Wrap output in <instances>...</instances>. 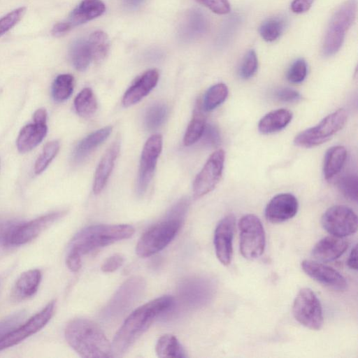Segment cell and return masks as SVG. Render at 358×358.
I'll list each match as a JSON object with an SVG mask.
<instances>
[{
    "label": "cell",
    "mask_w": 358,
    "mask_h": 358,
    "mask_svg": "<svg viewBox=\"0 0 358 358\" xmlns=\"http://www.w3.org/2000/svg\"><path fill=\"white\" fill-rule=\"evenodd\" d=\"M174 299L166 295L153 299L134 310L115 334L112 349L114 356L124 354L147 331L155 320L173 306Z\"/></svg>",
    "instance_id": "1"
},
{
    "label": "cell",
    "mask_w": 358,
    "mask_h": 358,
    "mask_svg": "<svg viewBox=\"0 0 358 358\" xmlns=\"http://www.w3.org/2000/svg\"><path fill=\"white\" fill-rule=\"evenodd\" d=\"M65 338L69 345L85 358L114 357L110 343L101 328L85 318H76L66 325Z\"/></svg>",
    "instance_id": "2"
},
{
    "label": "cell",
    "mask_w": 358,
    "mask_h": 358,
    "mask_svg": "<svg viewBox=\"0 0 358 358\" xmlns=\"http://www.w3.org/2000/svg\"><path fill=\"white\" fill-rule=\"evenodd\" d=\"M187 207V204L180 201L173 208L168 218L148 229L136 245V254L141 257H148L166 248L178 234Z\"/></svg>",
    "instance_id": "3"
},
{
    "label": "cell",
    "mask_w": 358,
    "mask_h": 358,
    "mask_svg": "<svg viewBox=\"0 0 358 358\" xmlns=\"http://www.w3.org/2000/svg\"><path fill=\"white\" fill-rule=\"evenodd\" d=\"M135 232L129 224H96L90 226L78 232L72 239L69 251L81 256L97 248L127 239Z\"/></svg>",
    "instance_id": "4"
},
{
    "label": "cell",
    "mask_w": 358,
    "mask_h": 358,
    "mask_svg": "<svg viewBox=\"0 0 358 358\" xmlns=\"http://www.w3.org/2000/svg\"><path fill=\"white\" fill-rule=\"evenodd\" d=\"M357 8L356 0H348L335 11L330 20L322 45L324 56H332L339 50L348 30L355 20Z\"/></svg>",
    "instance_id": "5"
},
{
    "label": "cell",
    "mask_w": 358,
    "mask_h": 358,
    "mask_svg": "<svg viewBox=\"0 0 358 358\" xmlns=\"http://www.w3.org/2000/svg\"><path fill=\"white\" fill-rule=\"evenodd\" d=\"M347 117L346 111L343 108H339L326 116L315 127L300 132L295 136L294 143L306 148L320 145L343 129Z\"/></svg>",
    "instance_id": "6"
},
{
    "label": "cell",
    "mask_w": 358,
    "mask_h": 358,
    "mask_svg": "<svg viewBox=\"0 0 358 358\" xmlns=\"http://www.w3.org/2000/svg\"><path fill=\"white\" fill-rule=\"evenodd\" d=\"M240 251L247 259H255L264 252L266 236L259 218L253 214H247L239 220Z\"/></svg>",
    "instance_id": "7"
},
{
    "label": "cell",
    "mask_w": 358,
    "mask_h": 358,
    "mask_svg": "<svg viewBox=\"0 0 358 358\" xmlns=\"http://www.w3.org/2000/svg\"><path fill=\"white\" fill-rule=\"evenodd\" d=\"M292 313L303 326L319 330L323 324L322 308L320 300L310 288H302L296 296Z\"/></svg>",
    "instance_id": "8"
},
{
    "label": "cell",
    "mask_w": 358,
    "mask_h": 358,
    "mask_svg": "<svg viewBox=\"0 0 358 358\" xmlns=\"http://www.w3.org/2000/svg\"><path fill=\"white\" fill-rule=\"evenodd\" d=\"M322 227L331 235L343 238L357 230V217L349 207L336 205L329 208L321 219Z\"/></svg>",
    "instance_id": "9"
},
{
    "label": "cell",
    "mask_w": 358,
    "mask_h": 358,
    "mask_svg": "<svg viewBox=\"0 0 358 358\" xmlns=\"http://www.w3.org/2000/svg\"><path fill=\"white\" fill-rule=\"evenodd\" d=\"M225 160V152L219 149L208 159L193 182L194 198H200L210 192L221 179Z\"/></svg>",
    "instance_id": "10"
},
{
    "label": "cell",
    "mask_w": 358,
    "mask_h": 358,
    "mask_svg": "<svg viewBox=\"0 0 358 358\" xmlns=\"http://www.w3.org/2000/svg\"><path fill=\"white\" fill-rule=\"evenodd\" d=\"M55 301H50L27 322L18 326L0 340V351L15 345L40 331L52 318L55 310Z\"/></svg>",
    "instance_id": "11"
},
{
    "label": "cell",
    "mask_w": 358,
    "mask_h": 358,
    "mask_svg": "<svg viewBox=\"0 0 358 358\" xmlns=\"http://www.w3.org/2000/svg\"><path fill=\"white\" fill-rule=\"evenodd\" d=\"M162 148V137L160 134L151 136L145 142L141 157L137 181V192L143 194L151 181L157 159Z\"/></svg>",
    "instance_id": "12"
},
{
    "label": "cell",
    "mask_w": 358,
    "mask_h": 358,
    "mask_svg": "<svg viewBox=\"0 0 358 358\" xmlns=\"http://www.w3.org/2000/svg\"><path fill=\"white\" fill-rule=\"evenodd\" d=\"M64 213L54 212L26 223H17L10 234L7 245H20L32 241Z\"/></svg>",
    "instance_id": "13"
},
{
    "label": "cell",
    "mask_w": 358,
    "mask_h": 358,
    "mask_svg": "<svg viewBox=\"0 0 358 358\" xmlns=\"http://www.w3.org/2000/svg\"><path fill=\"white\" fill-rule=\"evenodd\" d=\"M235 224L234 215L229 214L219 222L215 230L214 246L216 256L224 266L229 265L232 259Z\"/></svg>",
    "instance_id": "14"
},
{
    "label": "cell",
    "mask_w": 358,
    "mask_h": 358,
    "mask_svg": "<svg viewBox=\"0 0 358 358\" xmlns=\"http://www.w3.org/2000/svg\"><path fill=\"white\" fill-rule=\"evenodd\" d=\"M301 266L304 273L320 284L338 292L347 289L345 278L334 268L310 259L303 260Z\"/></svg>",
    "instance_id": "15"
},
{
    "label": "cell",
    "mask_w": 358,
    "mask_h": 358,
    "mask_svg": "<svg viewBox=\"0 0 358 358\" xmlns=\"http://www.w3.org/2000/svg\"><path fill=\"white\" fill-rule=\"evenodd\" d=\"M298 208L297 199L293 194H279L268 203L265 209V217L271 223H281L292 218L296 214Z\"/></svg>",
    "instance_id": "16"
},
{
    "label": "cell",
    "mask_w": 358,
    "mask_h": 358,
    "mask_svg": "<svg viewBox=\"0 0 358 358\" xmlns=\"http://www.w3.org/2000/svg\"><path fill=\"white\" fill-rule=\"evenodd\" d=\"M158 80L159 73L156 69H150L143 73L124 93L123 105L128 107L140 101L156 86Z\"/></svg>",
    "instance_id": "17"
},
{
    "label": "cell",
    "mask_w": 358,
    "mask_h": 358,
    "mask_svg": "<svg viewBox=\"0 0 358 358\" xmlns=\"http://www.w3.org/2000/svg\"><path fill=\"white\" fill-rule=\"evenodd\" d=\"M348 248L347 242L341 237L328 236L320 240L312 250V256L317 261L329 262L338 259Z\"/></svg>",
    "instance_id": "18"
},
{
    "label": "cell",
    "mask_w": 358,
    "mask_h": 358,
    "mask_svg": "<svg viewBox=\"0 0 358 358\" xmlns=\"http://www.w3.org/2000/svg\"><path fill=\"white\" fill-rule=\"evenodd\" d=\"M120 152V143L113 142L101 159L94 175L93 191L99 194L106 186Z\"/></svg>",
    "instance_id": "19"
},
{
    "label": "cell",
    "mask_w": 358,
    "mask_h": 358,
    "mask_svg": "<svg viewBox=\"0 0 358 358\" xmlns=\"http://www.w3.org/2000/svg\"><path fill=\"white\" fill-rule=\"evenodd\" d=\"M105 10V4L101 0H83L66 22L72 29L101 15Z\"/></svg>",
    "instance_id": "20"
},
{
    "label": "cell",
    "mask_w": 358,
    "mask_h": 358,
    "mask_svg": "<svg viewBox=\"0 0 358 358\" xmlns=\"http://www.w3.org/2000/svg\"><path fill=\"white\" fill-rule=\"evenodd\" d=\"M41 280V273L38 269H31L23 273L12 289V299L20 301L32 296L36 292Z\"/></svg>",
    "instance_id": "21"
},
{
    "label": "cell",
    "mask_w": 358,
    "mask_h": 358,
    "mask_svg": "<svg viewBox=\"0 0 358 358\" xmlns=\"http://www.w3.org/2000/svg\"><path fill=\"white\" fill-rule=\"evenodd\" d=\"M47 131L46 123L34 122L24 126L16 141L19 152L25 153L35 148L43 140Z\"/></svg>",
    "instance_id": "22"
},
{
    "label": "cell",
    "mask_w": 358,
    "mask_h": 358,
    "mask_svg": "<svg viewBox=\"0 0 358 358\" xmlns=\"http://www.w3.org/2000/svg\"><path fill=\"white\" fill-rule=\"evenodd\" d=\"M112 129L110 126L101 128L83 138L73 151L74 162L78 163L85 159L96 147L107 139L112 132Z\"/></svg>",
    "instance_id": "23"
},
{
    "label": "cell",
    "mask_w": 358,
    "mask_h": 358,
    "mask_svg": "<svg viewBox=\"0 0 358 358\" xmlns=\"http://www.w3.org/2000/svg\"><path fill=\"white\" fill-rule=\"evenodd\" d=\"M292 119V113L287 109L272 110L261 118L258 123V130L263 134L275 133L285 128Z\"/></svg>",
    "instance_id": "24"
},
{
    "label": "cell",
    "mask_w": 358,
    "mask_h": 358,
    "mask_svg": "<svg viewBox=\"0 0 358 358\" xmlns=\"http://www.w3.org/2000/svg\"><path fill=\"white\" fill-rule=\"evenodd\" d=\"M347 157V150L342 145H336L330 148L326 152L323 174L326 180H331L342 169Z\"/></svg>",
    "instance_id": "25"
},
{
    "label": "cell",
    "mask_w": 358,
    "mask_h": 358,
    "mask_svg": "<svg viewBox=\"0 0 358 358\" xmlns=\"http://www.w3.org/2000/svg\"><path fill=\"white\" fill-rule=\"evenodd\" d=\"M144 284L142 279L138 278H131L127 281L114 296L108 308L117 306L118 309L125 308L130 304L131 299L134 300L136 296L143 289Z\"/></svg>",
    "instance_id": "26"
},
{
    "label": "cell",
    "mask_w": 358,
    "mask_h": 358,
    "mask_svg": "<svg viewBox=\"0 0 358 358\" xmlns=\"http://www.w3.org/2000/svg\"><path fill=\"white\" fill-rule=\"evenodd\" d=\"M203 112L205 111L202 108L201 101H199L184 136L183 143L185 145H192L201 138L206 124V116Z\"/></svg>",
    "instance_id": "27"
},
{
    "label": "cell",
    "mask_w": 358,
    "mask_h": 358,
    "mask_svg": "<svg viewBox=\"0 0 358 358\" xmlns=\"http://www.w3.org/2000/svg\"><path fill=\"white\" fill-rule=\"evenodd\" d=\"M157 355L161 358H184L185 351L178 338L172 334L162 336L155 346Z\"/></svg>",
    "instance_id": "28"
},
{
    "label": "cell",
    "mask_w": 358,
    "mask_h": 358,
    "mask_svg": "<svg viewBox=\"0 0 358 358\" xmlns=\"http://www.w3.org/2000/svg\"><path fill=\"white\" fill-rule=\"evenodd\" d=\"M69 55L76 69L80 71L86 70L92 61L87 40L79 39L75 41L71 46Z\"/></svg>",
    "instance_id": "29"
},
{
    "label": "cell",
    "mask_w": 358,
    "mask_h": 358,
    "mask_svg": "<svg viewBox=\"0 0 358 358\" xmlns=\"http://www.w3.org/2000/svg\"><path fill=\"white\" fill-rule=\"evenodd\" d=\"M92 60L101 62L107 56L110 44L107 34L103 31H96L87 39Z\"/></svg>",
    "instance_id": "30"
},
{
    "label": "cell",
    "mask_w": 358,
    "mask_h": 358,
    "mask_svg": "<svg viewBox=\"0 0 358 358\" xmlns=\"http://www.w3.org/2000/svg\"><path fill=\"white\" fill-rule=\"evenodd\" d=\"M228 94V87L224 83H217L211 86L206 91L201 102L203 110L205 112H209L215 109L226 100Z\"/></svg>",
    "instance_id": "31"
},
{
    "label": "cell",
    "mask_w": 358,
    "mask_h": 358,
    "mask_svg": "<svg viewBox=\"0 0 358 358\" xmlns=\"http://www.w3.org/2000/svg\"><path fill=\"white\" fill-rule=\"evenodd\" d=\"M74 107L78 115L89 117L97 108V101L93 91L86 87L81 90L74 99Z\"/></svg>",
    "instance_id": "32"
},
{
    "label": "cell",
    "mask_w": 358,
    "mask_h": 358,
    "mask_svg": "<svg viewBox=\"0 0 358 358\" xmlns=\"http://www.w3.org/2000/svg\"><path fill=\"white\" fill-rule=\"evenodd\" d=\"M74 87V78L71 74H60L52 85V96L57 102H62L70 97Z\"/></svg>",
    "instance_id": "33"
},
{
    "label": "cell",
    "mask_w": 358,
    "mask_h": 358,
    "mask_svg": "<svg viewBox=\"0 0 358 358\" xmlns=\"http://www.w3.org/2000/svg\"><path fill=\"white\" fill-rule=\"evenodd\" d=\"M285 26L286 20L283 17H272L262 24L259 34L265 41L273 42L280 36Z\"/></svg>",
    "instance_id": "34"
},
{
    "label": "cell",
    "mask_w": 358,
    "mask_h": 358,
    "mask_svg": "<svg viewBox=\"0 0 358 358\" xmlns=\"http://www.w3.org/2000/svg\"><path fill=\"white\" fill-rule=\"evenodd\" d=\"M167 114L166 106L162 103L152 104L147 110L145 116V123L149 130H155L164 122Z\"/></svg>",
    "instance_id": "35"
},
{
    "label": "cell",
    "mask_w": 358,
    "mask_h": 358,
    "mask_svg": "<svg viewBox=\"0 0 358 358\" xmlns=\"http://www.w3.org/2000/svg\"><path fill=\"white\" fill-rule=\"evenodd\" d=\"M59 150L58 141L48 142L43 148L41 154L36 161L34 172L36 174L41 173L48 166L52 159L55 157Z\"/></svg>",
    "instance_id": "36"
},
{
    "label": "cell",
    "mask_w": 358,
    "mask_h": 358,
    "mask_svg": "<svg viewBox=\"0 0 358 358\" xmlns=\"http://www.w3.org/2000/svg\"><path fill=\"white\" fill-rule=\"evenodd\" d=\"M338 186L343 195L348 199L357 201L358 180L356 174H347L341 177Z\"/></svg>",
    "instance_id": "37"
},
{
    "label": "cell",
    "mask_w": 358,
    "mask_h": 358,
    "mask_svg": "<svg viewBox=\"0 0 358 358\" xmlns=\"http://www.w3.org/2000/svg\"><path fill=\"white\" fill-rule=\"evenodd\" d=\"M258 68V59L254 50H250L245 55L240 69L239 75L243 79L252 78L257 72Z\"/></svg>",
    "instance_id": "38"
},
{
    "label": "cell",
    "mask_w": 358,
    "mask_h": 358,
    "mask_svg": "<svg viewBox=\"0 0 358 358\" xmlns=\"http://www.w3.org/2000/svg\"><path fill=\"white\" fill-rule=\"evenodd\" d=\"M307 75V64L303 59H298L290 66L287 73V80L298 84L304 80Z\"/></svg>",
    "instance_id": "39"
},
{
    "label": "cell",
    "mask_w": 358,
    "mask_h": 358,
    "mask_svg": "<svg viewBox=\"0 0 358 358\" xmlns=\"http://www.w3.org/2000/svg\"><path fill=\"white\" fill-rule=\"evenodd\" d=\"M26 8L20 7L8 13L0 19V36L11 29L23 17Z\"/></svg>",
    "instance_id": "40"
},
{
    "label": "cell",
    "mask_w": 358,
    "mask_h": 358,
    "mask_svg": "<svg viewBox=\"0 0 358 358\" xmlns=\"http://www.w3.org/2000/svg\"><path fill=\"white\" fill-rule=\"evenodd\" d=\"M24 310L15 313L0 321V340L19 326L25 317Z\"/></svg>",
    "instance_id": "41"
},
{
    "label": "cell",
    "mask_w": 358,
    "mask_h": 358,
    "mask_svg": "<svg viewBox=\"0 0 358 358\" xmlns=\"http://www.w3.org/2000/svg\"><path fill=\"white\" fill-rule=\"evenodd\" d=\"M202 142L209 147H217L221 142L220 134L217 127L213 124H206L202 136Z\"/></svg>",
    "instance_id": "42"
},
{
    "label": "cell",
    "mask_w": 358,
    "mask_h": 358,
    "mask_svg": "<svg viewBox=\"0 0 358 358\" xmlns=\"http://www.w3.org/2000/svg\"><path fill=\"white\" fill-rule=\"evenodd\" d=\"M211 11L219 15H225L230 12L231 6L228 0H194Z\"/></svg>",
    "instance_id": "43"
},
{
    "label": "cell",
    "mask_w": 358,
    "mask_h": 358,
    "mask_svg": "<svg viewBox=\"0 0 358 358\" xmlns=\"http://www.w3.org/2000/svg\"><path fill=\"white\" fill-rule=\"evenodd\" d=\"M123 262V257L119 254H115L108 257L103 263L101 268L105 273H111L118 269Z\"/></svg>",
    "instance_id": "44"
},
{
    "label": "cell",
    "mask_w": 358,
    "mask_h": 358,
    "mask_svg": "<svg viewBox=\"0 0 358 358\" xmlns=\"http://www.w3.org/2000/svg\"><path fill=\"white\" fill-rule=\"evenodd\" d=\"M275 96L283 102H294L301 98V95L297 91L289 87L278 90L275 93Z\"/></svg>",
    "instance_id": "45"
},
{
    "label": "cell",
    "mask_w": 358,
    "mask_h": 358,
    "mask_svg": "<svg viewBox=\"0 0 358 358\" xmlns=\"http://www.w3.org/2000/svg\"><path fill=\"white\" fill-rule=\"evenodd\" d=\"M66 262L69 270L76 272L81 267V255L76 252L69 251Z\"/></svg>",
    "instance_id": "46"
},
{
    "label": "cell",
    "mask_w": 358,
    "mask_h": 358,
    "mask_svg": "<svg viewBox=\"0 0 358 358\" xmlns=\"http://www.w3.org/2000/svg\"><path fill=\"white\" fill-rule=\"evenodd\" d=\"M314 0H294L291 4V9L295 13H303L311 7Z\"/></svg>",
    "instance_id": "47"
},
{
    "label": "cell",
    "mask_w": 358,
    "mask_h": 358,
    "mask_svg": "<svg viewBox=\"0 0 358 358\" xmlns=\"http://www.w3.org/2000/svg\"><path fill=\"white\" fill-rule=\"evenodd\" d=\"M71 29V27L66 21L61 22L53 27L52 34L56 37H60L66 34Z\"/></svg>",
    "instance_id": "48"
},
{
    "label": "cell",
    "mask_w": 358,
    "mask_h": 358,
    "mask_svg": "<svg viewBox=\"0 0 358 358\" xmlns=\"http://www.w3.org/2000/svg\"><path fill=\"white\" fill-rule=\"evenodd\" d=\"M347 264L351 269L357 270V245H355L351 250L349 257L347 261Z\"/></svg>",
    "instance_id": "49"
},
{
    "label": "cell",
    "mask_w": 358,
    "mask_h": 358,
    "mask_svg": "<svg viewBox=\"0 0 358 358\" xmlns=\"http://www.w3.org/2000/svg\"><path fill=\"white\" fill-rule=\"evenodd\" d=\"M47 112L44 108H39L34 114V122L37 123H46Z\"/></svg>",
    "instance_id": "50"
},
{
    "label": "cell",
    "mask_w": 358,
    "mask_h": 358,
    "mask_svg": "<svg viewBox=\"0 0 358 358\" xmlns=\"http://www.w3.org/2000/svg\"><path fill=\"white\" fill-rule=\"evenodd\" d=\"M125 3L131 7L139 6L144 0H124Z\"/></svg>",
    "instance_id": "51"
}]
</instances>
